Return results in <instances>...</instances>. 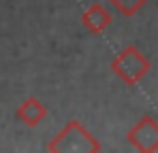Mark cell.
<instances>
[{
  "instance_id": "cell-5",
  "label": "cell",
  "mask_w": 158,
  "mask_h": 153,
  "mask_svg": "<svg viewBox=\"0 0 158 153\" xmlns=\"http://www.w3.org/2000/svg\"><path fill=\"white\" fill-rule=\"evenodd\" d=\"M15 117H17L24 126L36 128L45 117H47V106L39 100V98H26V100L17 106Z\"/></svg>"
},
{
  "instance_id": "cell-1",
  "label": "cell",
  "mask_w": 158,
  "mask_h": 153,
  "mask_svg": "<svg viewBox=\"0 0 158 153\" xmlns=\"http://www.w3.org/2000/svg\"><path fill=\"white\" fill-rule=\"evenodd\" d=\"M45 149L52 153H98L103 147L94 138V134H90L81 126V121L71 119L47 143Z\"/></svg>"
},
{
  "instance_id": "cell-6",
  "label": "cell",
  "mask_w": 158,
  "mask_h": 153,
  "mask_svg": "<svg viewBox=\"0 0 158 153\" xmlns=\"http://www.w3.org/2000/svg\"><path fill=\"white\" fill-rule=\"evenodd\" d=\"M109 2H111V4L122 13V15L132 17V15H135V13H137L145 2H150V0H109Z\"/></svg>"
},
{
  "instance_id": "cell-4",
  "label": "cell",
  "mask_w": 158,
  "mask_h": 153,
  "mask_svg": "<svg viewBox=\"0 0 158 153\" xmlns=\"http://www.w3.org/2000/svg\"><path fill=\"white\" fill-rule=\"evenodd\" d=\"M81 24H83V28H85L88 32L101 34V32H105L107 28L111 26V13L107 11L101 2H94V4H90V6L83 11Z\"/></svg>"
},
{
  "instance_id": "cell-3",
  "label": "cell",
  "mask_w": 158,
  "mask_h": 153,
  "mask_svg": "<svg viewBox=\"0 0 158 153\" xmlns=\"http://www.w3.org/2000/svg\"><path fill=\"white\" fill-rule=\"evenodd\" d=\"M126 140L137 151H143V153L158 151V119L152 117V115H143L128 130Z\"/></svg>"
},
{
  "instance_id": "cell-2",
  "label": "cell",
  "mask_w": 158,
  "mask_h": 153,
  "mask_svg": "<svg viewBox=\"0 0 158 153\" xmlns=\"http://www.w3.org/2000/svg\"><path fill=\"white\" fill-rule=\"evenodd\" d=\"M152 64L150 60L137 49L135 45H126L118 51V55L111 60V70L122 83L126 85H137L143 76L150 73Z\"/></svg>"
}]
</instances>
